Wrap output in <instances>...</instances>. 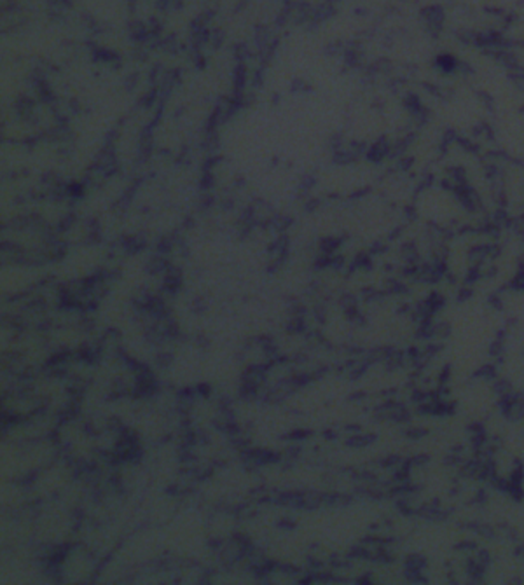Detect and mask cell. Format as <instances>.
<instances>
[{"mask_svg":"<svg viewBox=\"0 0 524 585\" xmlns=\"http://www.w3.org/2000/svg\"><path fill=\"white\" fill-rule=\"evenodd\" d=\"M243 84H245V67L241 65L236 70V90L243 88Z\"/></svg>","mask_w":524,"mask_h":585,"instance_id":"obj_1","label":"cell"}]
</instances>
